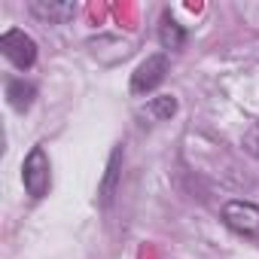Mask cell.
Segmentation results:
<instances>
[{
    "label": "cell",
    "mask_w": 259,
    "mask_h": 259,
    "mask_svg": "<svg viewBox=\"0 0 259 259\" xmlns=\"http://www.w3.org/2000/svg\"><path fill=\"white\" fill-rule=\"evenodd\" d=\"M22 183L28 189L31 198H43L49 195V186H52V165H49V156L43 147H34L25 162H22Z\"/></svg>",
    "instance_id": "6da1fadb"
},
{
    "label": "cell",
    "mask_w": 259,
    "mask_h": 259,
    "mask_svg": "<svg viewBox=\"0 0 259 259\" xmlns=\"http://www.w3.org/2000/svg\"><path fill=\"white\" fill-rule=\"evenodd\" d=\"M223 223L232 232L259 241V204H253V201H229L223 207Z\"/></svg>",
    "instance_id": "7a4b0ae2"
},
{
    "label": "cell",
    "mask_w": 259,
    "mask_h": 259,
    "mask_svg": "<svg viewBox=\"0 0 259 259\" xmlns=\"http://www.w3.org/2000/svg\"><path fill=\"white\" fill-rule=\"evenodd\" d=\"M0 52H4L19 70L34 67V61H37V43L19 28H10L4 37H0Z\"/></svg>",
    "instance_id": "3957f363"
},
{
    "label": "cell",
    "mask_w": 259,
    "mask_h": 259,
    "mask_svg": "<svg viewBox=\"0 0 259 259\" xmlns=\"http://www.w3.org/2000/svg\"><path fill=\"white\" fill-rule=\"evenodd\" d=\"M165 73H168V55H162V52L159 55H150L132 73V95H150L156 85H162Z\"/></svg>",
    "instance_id": "277c9868"
},
{
    "label": "cell",
    "mask_w": 259,
    "mask_h": 259,
    "mask_svg": "<svg viewBox=\"0 0 259 259\" xmlns=\"http://www.w3.org/2000/svg\"><path fill=\"white\" fill-rule=\"evenodd\" d=\"M31 13L43 22H52V25H64L67 19H73L76 7L73 4H49V0H34L31 4Z\"/></svg>",
    "instance_id": "5b68a950"
},
{
    "label": "cell",
    "mask_w": 259,
    "mask_h": 259,
    "mask_svg": "<svg viewBox=\"0 0 259 259\" xmlns=\"http://www.w3.org/2000/svg\"><path fill=\"white\" fill-rule=\"evenodd\" d=\"M34 95H37V89L31 82H25V79H10L7 82V98H10L13 110H19V113H25L34 104Z\"/></svg>",
    "instance_id": "8992f818"
},
{
    "label": "cell",
    "mask_w": 259,
    "mask_h": 259,
    "mask_svg": "<svg viewBox=\"0 0 259 259\" xmlns=\"http://www.w3.org/2000/svg\"><path fill=\"white\" fill-rule=\"evenodd\" d=\"M159 43L168 49V52H174V49H180L183 43H186V31L165 13L162 16V25H159Z\"/></svg>",
    "instance_id": "52a82bcc"
},
{
    "label": "cell",
    "mask_w": 259,
    "mask_h": 259,
    "mask_svg": "<svg viewBox=\"0 0 259 259\" xmlns=\"http://www.w3.org/2000/svg\"><path fill=\"white\" fill-rule=\"evenodd\" d=\"M147 113H150L153 119L165 122V119H171V116L177 113V98H174V95H159V98H153V101L147 104Z\"/></svg>",
    "instance_id": "ba28073f"
},
{
    "label": "cell",
    "mask_w": 259,
    "mask_h": 259,
    "mask_svg": "<svg viewBox=\"0 0 259 259\" xmlns=\"http://www.w3.org/2000/svg\"><path fill=\"white\" fill-rule=\"evenodd\" d=\"M244 150L259 159V125H250V128H247V135H244Z\"/></svg>",
    "instance_id": "9c48e42d"
}]
</instances>
